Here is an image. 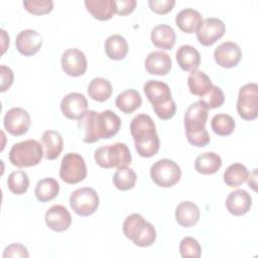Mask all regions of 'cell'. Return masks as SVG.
Segmentation results:
<instances>
[{
  "instance_id": "cell-1",
  "label": "cell",
  "mask_w": 258,
  "mask_h": 258,
  "mask_svg": "<svg viewBox=\"0 0 258 258\" xmlns=\"http://www.w3.org/2000/svg\"><path fill=\"white\" fill-rule=\"evenodd\" d=\"M78 126L84 131L83 141L94 143L100 139H109L115 136L121 127V119L111 110L100 113L89 110L79 120Z\"/></svg>"
},
{
  "instance_id": "cell-2",
  "label": "cell",
  "mask_w": 258,
  "mask_h": 258,
  "mask_svg": "<svg viewBox=\"0 0 258 258\" xmlns=\"http://www.w3.org/2000/svg\"><path fill=\"white\" fill-rule=\"evenodd\" d=\"M209 109L200 100L192 103L184 114V129L187 141L197 147H204L210 143V135L206 129Z\"/></svg>"
},
{
  "instance_id": "cell-3",
  "label": "cell",
  "mask_w": 258,
  "mask_h": 258,
  "mask_svg": "<svg viewBox=\"0 0 258 258\" xmlns=\"http://www.w3.org/2000/svg\"><path fill=\"white\" fill-rule=\"evenodd\" d=\"M123 233L138 247L151 246L156 239V231L153 225L144 220L137 213L129 215L123 223Z\"/></svg>"
},
{
  "instance_id": "cell-4",
  "label": "cell",
  "mask_w": 258,
  "mask_h": 258,
  "mask_svg": "<svg viewBox=\"0 0 258 258\" xmlns=\"http://www.w3.org/2000/svg\"><path fill=\"white\" fill-rule=\"evenodd\" d=\"M44 151L41 144L35 139H27L15 143L9 151V161L17 167H29L38 164Z\"/></svg>"
},
{
  "instance_id": "cell-5",
  "label": "cell",
  "mask_w": 258,
  "mask_h": 258,
  "mask_svg": "<svg viewBox=\"0 0 258 258\" xmlns=\"http://www.w3.org/2000/svg\"><path fill=\"white\" fill-rule=\"evenodd\" d=\"M94 158L97 164L103 168L128 166L132 160L128 146L121 142L97 148L94 153Z\"/></svg>"
},
{
  "instance_id": "cell-6",
  "label": "cell",
  "mask_w": 258,
  "mask_h": 258,
  "mask_svg": "<svg viewBox=\"0 0 258 258\" xmlns=\"http://www.w3.org/2000/svg\"><path fill=\"white\" fill-rule=\"evenodd\" d=\"M130 132L135 143V149L148 148L159 143L155 123L149 115L138 114L135 116L130 124Z\"/></svg>"
},
{
  "instance_id": "cell-7",
  "label": "cell",
  "mask_w": 258,
  "mask_h": 258,
  "mask_svg": "<svg viewBox=\"0 0 258 258\" xmlns=\"http://www.w3.org/2000/svg\"><path fill=\"white\" fill-rule=\"evenodd\" d=\"M150 177L161 187H170L176 184L181 177L180 167L171 159H160L150 168Z\"/></svg>"
},
{
  "instance_id": "cell-8",
  "label": "cell",
  "mask_w": 258,
  "mask_h": 258,
  "mask_svg": "<svg viewBox=\"0 0 258 258\" xmlns=\"http://www.w3.org/2000/svg\"><path fill=\"white\" fill-rule=\"evenodd\" d=\"M99 196L92 187H81L74 190L70 196V206L73 211L82 217L93 215L99 207Z\"/></svg>"
},
{
  "instance_id": "cell-9",
  "label": "cell",
  "mask_w": 258,
  "mask_h": 258,
  "mask_svg": "<svg viewBox=\"0 0 258 258\" xmlns=\"http://www.w3.org/2000/svg\"><path fill=\"white\" fill-rule=\"evenodd\" d=\"M87 176V166L84 158L75 152L67 153L60 163L59 177L69 184L83 181Z\"/></svg>"
},
{
  "instance_id": "cell-10",
  "label": "cell",
  "mask_w": 258,
  "mask_h": 258,
  "mask_svg": "<svg viewBox=\"0 0 258 258\" xmlns=\"http://www.w3.org/2000/svg\"><path fill=\"white\" fill-rule=\"evenodd\" d=\"M237 112L246 121H252L257 118L258 85L256 83H249L240 88L237 100Z\"/></svg>"
},
{
  "instance_id": "cell-11",
  "label": "cell",
  "mask_w": 258,
  "mask_h": 258,
  "mask_svg": "<svg viewBox=\"0 0 258 258\" xmlns=\"http://www.w3.org/2000/svg\"><path fill=\"white\" fill-rule=\"evenodd\" d=\"M30 115L23 108L14 107L9 109L3 120L4 128L13 136L25 134L30 127Z\"/></svg>"
},
{
  "instance_id": "cell-12",
  "label": "cell",
  "mask_w": 258,
  "mask_h": 258,
  "mask_svg": "<svg viewBox=\"0 0 258 258\" xmlns=\"http://www.w3.org/2000/svg\"><path fill=\"white\" fill-rule=\"evenodd\" d=\"M225 31L226 26L221 19L209 17L202 21L196 33L201 44L211 46L224 35Z\"/></svg>"
},
{
  "instance_id": "cell-13",
  "label": "cell",
  "mask_w": 258,
  "mask_h": 258,
  "mask_svg": "<svg viewBox=\"0 0 258 258\" xmlns=\"http://www.w3.org/2000/svg\"><path fill=\"white\" fill-rule=\"evenodd\" d=\"M62 71L71 77H80L87 70V57L78 48H69L63 51L60 58Z\"/></svg>"
},
{
  "instance_id": "cell-14",
  "label": "cell",
  "mask_w": 258,
  "mask_h": 258,
  "mask_svg": "<svg viewBox=\"0 0 258 258\" xmlns=\"http://www.w3.org/2000/svg\"><path fill=\"white\" fill-rule=\"evenodd\" d=\"M60 110L68 119L80 120L88 111V101L81 93H70L62 98Z\"/></svg>"
},
{
  "instance_id": "cell-15",
  "label": "cell",
  "mask_w": 258,
  "mask_h": 258,
  "mask_svg": "<svg viewBox=\"0 0 258 258\" xmlns=\"http://www.w3.org/2000/svg\"><path fill=\"white\" fill-rule=\"evenodd\" d=\"M242 57V50L240 46L233 41H225L221 43L214 51V58L216 62L226 69L236 67Z\"/></svg>"
},
{
  "instance_id": "cell-16",
  "label": "cell",
  "mask_w": 258,
  "mask_h": 258,
  "mask_svg": "<svg viewBox=\"0 0 258 258\" xmlns=\"http://www.w3.org/2000/svg\"><path fill=\"white\" fill-rule=\"evenodd\" d=\"M143 90L148 101L151 103L153 110L173 100L168 85L163 82L150 80L144 84Z\"/></svg>"
},
{
  "instance_id": "cell-17",
  "label": "cell",
  "mask_w": 258,
  "mask_h": 258,
  "mask_svg": "<svg viewBox=\"0 0 258 258\" xmlns=\"http://www.w3.org/2000/svg\"><path fill=\"white\" fill-rule=\"evenodd\" d=\"M16 49L24 56L35 54L42 45V38L39 32L34 29H24L20 31L15 40Z\"/></svg>"
},
{
  "instance_id": "cell-18",
  "label": "cell",
  "mask_w": 258,
  "mask_h": 258,
  "mask_svg": "<svg viewBox=\"0 0 258 258\" xmlns=\"http://www.w3.org/2000/svg\"><path fill=\"white\" fill-rule=\"evenodd\" d=\"M46 226L54 232H63L72 224V216L66 207L54 205L50 207L44 216Z\"/></svg>"
},
{
  "instance_id": "cell-19",
  "label": "cell",
  "mask_w": 258,
  "mask_h": 258,
  "mask_svg": "<svg viewBox=\"0 0 258 258\" xmlns=\"http://www.w3.org/2000/svg\"><path fill=\"white\" fill-rule=\"evenodd\" d=\"M252 206L251 196L245 189L231 191L226 200V208L233 216H243L249 212Z\"/></svg>"
},
{
  "instance_id": "cell-20",
  "label": "cell",
  "mask_w": 258,
  "mask_h": 258,
  "mask_svg": "<svg viewBox=\"0 0 258 258\" xmlns=\"http://www.w3.org/2000/svg\"><path fill=\"white\" fill-rule=\"evenodd\" d=\"M145 70L151 75L165 76L171 70V58L169 54L161 50H155L146 56Z\"/></svg>"
},
{
  "instance_id": "cell-21",
  "label": "cell",
  "mask_w": 258,
  "mask_h": 258,
  "mask_svg": "<svg viewBox=\"0 0 258 258\" xmlns=\"http://www.w3.org/2000/svg\"><path fill=\"white\" fill-rule=\"evenodd\" d=\"M175 58L181 70L192 72L201 64V54L197 48L189 44H183L175 52Z\"/></svg>"
},
{
  "instance_id": "cell-22",
  "label": "cell",
  "mask_w": 258,
  "mask_h": 258,
  "mask_svg": "<svg viewBox=\"0 0 258 258\" xmlns=\"http://www.w3.org/2000/svg\"><path fill=\"white\" fill-rule=\"evenodd\" d=\"M200 209L199 207L189 201H184L178 204L175 209V220L184 228L195 226L200 220Z\"/></svg>"
},
{
  "instance_id": "cell-23",
  "label": "cell",
  "mask_w": 258,
  "mask_h": 258,
  "mask_svg": "<svg viewBox=\"0 0 258 258\" xmlns=\"http://www.w3.org/2000/svg\"><path fill=\"white\" fill-rule=\"evenodd\" d=\"M151 42L158 48L171 49L175 44V32L167 24H158L151 30Z\"/></svg>"
},
{
  "instance_id": "cell-24",
  "label": "cell",
  "mask_w": 258,
  "mask_h": 258,
  "mask_svg": "<svg viewBox=\"0 0 258 258\" xmlns=\"http://www.w3.org/2000/svg\"><path fill=\"white\" fill-rule=\"evenodd\" d=\"M202 21V14L192 8L182 9L175 16L176 25L185 33L197 32Z\"/></svg>"
},
{
  "instance_id": "cell-25",
  "label": "cell",
  "mask_w": 258,
  "mask_h": 258,
  "mask_svg": "<svg viewBox=\"0 0 258 258\" xmlns=\"http://www.w3.org/2000/svg\"><path fill=\"white\" fill-rule=\"evenodd\" d=\"M85 5L92 16L98 20H109L116 13L114 0H86Z\"/></svg>"
},
{
  "instance_id": "cell-26",
  "label": "cell",
  "mask_w": 258,
  "mask_h": 258,
  "mask_svg": "<svg viewBox=\"0 0 258 258\" xmlns=\"http://www.w3.org/2000/svg\"><path fill=\"white\" fill-rule=\"evenodd\" d=\"M44 147V157L48 160H53L58 157L63 147L61 135L54 130H46L41 137Z\"/></svg>"
},
{
  "instance_id": "cell-27",
  "label": "cell",
  "mask_w": 258,
  "mask_h": 258,
  "mask_svg": "<svg viewBox=\"0 0 258 258\" xmlns=\"http://www.w3.org/2000/svg\"><path fill=\"white\" fill-rule=\"evenodd\" d=\"M222 166V158L215 152L200 154L195 161V169L202 174H214Z\"/></svg>"
},
{
  "instance_id": "cell-28",
  "label": "cell",
  "mask_w": 258,
  "mask_h": 258,
  "mask_svg": "<svg viewBox=\"0 0 258 258\" xmlns=\"http://www.w3.org/2000/svg\"><path fill=\"white\" fill-rule=\"evenodd\" d=\"M187 86L189 92L199 97H204L211 90L213 84L208 75L204 72L196 70L192 71L187 78Z\"/></svg>"
},
{
  "instance_id": "cell-29",
  "label": "cell",
  "mask_w": 258,
  "mask_h": 258,
  "mask_svg": "<svg viewBox=\"0 0 258 258\" xmlns=\"http://www.w3.org/2000/svg\"><path fill=\"white\" fill-rule=\"evenodd\" d=\"M141 103L142 99L139 92L133 89H129L120 93L115 100L117 108L125 114L133 113L141 106Z\"/></svg>"
},
{
  "instance_id": "cell-30",
  "label": "cell",
  "mask_w": 258,
  "mask_h": 258,
  "mask_svg": "<svg viewBox=\"0 0 258 258\" xmlns=\"http://www.w3.org/2000/svg\"><path fill=\"white\" fill-rule=\"evenodd\" d=\"M105 51L109 58L121 60L128 52V43L120 34L110 35L105 41Z\"/></svg>"
},
{
  "instance_id": "cell-31",
  "label": "cell",
  "mask_w": 258,
  "mask_h": 258,
  "mask_svg": "<svg viewBox=\"0 0 258 258\" xmlns=\"http://www.w3.org/2000/svg\"><path fill=\"white\" fill-rule=\"evenodd\" d=\"M87 91L91 99L97 102H105L111 97L113 88L108 80L104 78H95L90 82Z\"/></svg>"
},
{
  "instance_id": "cell-32",
  "label": "cell",
  "mask_w": 258,
  "mask_h": 258,
  "mask_svg": "<svg viewBox=\"0 0 258 258\" xmlns=\"http://www.w3.org/2000/svg\"><path fill=\"white\" fill-rule=\"evenodd\" d=\"M59 192V184L52 177H45L40 179L35 186L34 194L36 199L41 203H46L54 198Z\"/></svg>"
},
{
  "instance_id": "cell-33",
  "label": "cell",
  "mask_w": 258,
  "mask_h": 258,
  "mask_svg": "<svg viewBox=\"0 0 258 258\" xmlns=\"http://www.w3.org/2000/svg\"><path fill=\"white\" fill-rule=\"evenodd\" d=\"M249 171L247 167L239 162L232 163L224 172V181L230 187H237L248 178Z\"/></svg>"
},
{
  "instance_id": "cell-34",
  "label": "cell",
  "mask_w": 258,
  "mask_h": 258,
  "mask_svg": "<svg viewBox=\"0 0 258 258\" xmlns=\"http://www.w3.org/2000/svg\"><path fill=\"white\" fill-rule=\"evenodd\" d=\"M137 175L129 166H122L117 169L113 176L114 185L120 190H128L135 186Z\"/></svg>"
},
{
  "instance_id": "cell-35",
  "label": "cell",
  "mask_w": 258,
  "mask_h": 258,
  "mask_svg": "<svg viewBox=\"0 0 258 258\" xmlns=\"http://www.w3.org/2000/svg\"><path fill=\"white\" fill-rule=\"evenodd\" d=\"M7 185L14 195H23L27 191L29 186V178L25 171L18 169L12 171L7 178Z\"/></svg>"
},
{
  "instance_id": "cell-36",
  "label": "cell",
  "mask_w": 258,
  "mask_h": 258,
  "mask_svg": "<svg viewBox=\"0 0 258 258\" xmlns=\"http://www.w3.org/2000/svg\"><path fill=\"white\" fill-rule=\"evenodd\" d=\"M213 131L219 136H228L233 133L235 129V121L232 116L228 114H217L211 121Z\"/></svg>"
},
{
  "instance_id": "cell-37",
  "label": "cell",
  "mask_w": 258,
  "mask_h": 258,
  "mask_svg": "<svg viewBox=\"0 0 258 258\" xmlns=\"http://www.w3.org/2000/svg\"><path fill=\"white\" fill-rule=\"evenodd\" d=\"M201 101L206 105L209 110L216 109L224 104L225 96L220 87L213 85L208 94L201 98Z\"/></svg>"
},
{
  "instance_id": "cell-38",
  "label": "cell",
  "mask_w": 258,
  "mask_h": 258,
  "mask_svg": "<svg viewBox=\"0 0 258 258\" xmlns=\"http://www.w3.org/2000/svg\"><path fill=\"white\" fill-rule=\"evenodd\" d=\"M179 253L181 257L199 258L202 255V248L197 239L192 237H185L180 241Z\"/></svg>"
},
{
  "instance_id": "cell-39",
  "label": "cell",
  "mask_w": 258,
  "mask_h": 258,
  "mask_svg": "<svg viewBox=\"0 0 258 258\" xmlns=\"http://www.w3.org/2000/svg\"><path fill=\"white\" fill-rule=\"evenodd\" d=\"M23 6L31 14L43 15L53 9V2L51 0H25Z\"/></svg>"
},
{
  "instance_id": "cell-40",
  "label": "cell",
  "mask_w": 258,
  "mask_h": 258,
  "mask_svg": "<svg viewBox=\"0 0 258 258\" xmlns=\"http://www.w3.org/2000/svg\"><path fill=\"white\" fill-rule=\"evenodd\" d=\"M29 256L27 248L19 243H14L8 245L4 252H3V257L4 258H27Z\"/></svg>"
},
{
  "instance_id": "cell-41",
  "label": "cell",
  "mask_w": 258,
  "mask_h": 258,
  "mask_svg": "<svg viewBox=\"0 0 258 258\" xmlns=\"http://www.w3.org/2000/svg\"><path fill=\"white\" fill-rule=\"evenodd\" d=\"M175 4L174 0H149L150 9L157 14H166L172 10Z\"/></svg>"
},
{
  "instance_id": "cell-42",
  "label": "cell",
  "mask_w": 258,
  "mask_h": 258,
  "mask_svg": "<svg viewBox=\"0 0 258 258\" xmlns=\"http://www.w3.org/2000/svg\"><path fill=\"white\" fill-rule=\"evenodd\" d=\"M136 5H137V2L135 0H118V1H115L116 13L121 15V16L130 14L134 11Z\"/></svg>"
},
{
  "instance_id": "cell-43",
  "label": "cell",
  "mask_w": 258,
  "mask_h": 258,
  "mask_svg": "<svg viewBox=\"0 0 258 258\" xmlns=\"http://www.w3.org/2000/svg\"><path fill=\"white\" fill-rule=\"evenodd\" d=\"M0 70H1V90L0 91L5 92L13 84L14 75L12 70L9 67L1 66Z\"/></svg>"
},
{
  "instance_id": "cell-44",
  "label": "cell",
  "mask_w": 258,
  "mask_h": 258,
  "mask_svg": "<svg viewBox=\"0 0 258 258\" xmlns=\"http://www.w3.org/2000/svg\"><path fill=\"white\" fill-rule=\"evenodd\" d=\"M256 174H257V169L255 168L249 175H248V185L251 186L254 190H256Z\"/></svg>"
}]
</instances>
